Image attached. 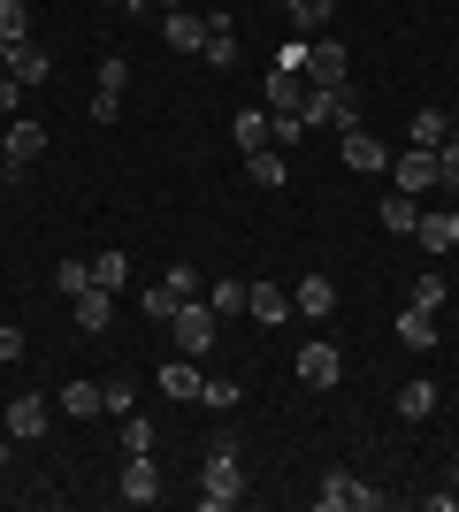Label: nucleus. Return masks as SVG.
Returning a JSON list of instances; mask_svg holds the SVG:
<instances>
[{
  "label": "nucleus",
  "instance_id": "nucleus-12",
  "mask_svg": "<svg viewBox=\"0 0 459 512\" xmlns=\"http://www.w3.org/2000/svg\"><path fill=\"white\" fill-rule=\"evenodd\" d=\"M39 436H46V398L23 390L16 406H8V444H39Z\"/></svg>",
  "mask_w": 459,
  "mask_h": 512
},
{
  "label": "nucleus",
  "instance_id": "nucleus-28",
  "mask_svg": "<svg viewBox=\"0 0 459 512\" xmlns=\"http://www.w3.org/2000/svg\"><path fill=\"white\" fill-rule=\"evenodd\" d=\"M62 413L69 421H100V383H62Z\"/></svg>",
  "mask_w": 459,
  "mask_h": 512
},
{
  "label": "nucleus",
  "instance_id": "nucleus-13",
  "mask_svg": "<svg viewBox=\"0 0 459 512\" xmlns=\"http://www.w3.org/2000/svg\"><path fill=\"white\" fill-rule=\"evenodd\" d=\"M8 77H16L23 92H31V85H46V77H54L46 46H39V39H16V46H8Z\"/></svg>",
  "mask_w": 459,
  "mask_h": 512
},
{
  "label": "nucleus",
  "instance_id": "nucleus-11",
  "mask_svg": "<svg viewBox=\"0 0 459 512\" xmlns=\"http://www.w3.org/2000/svg\"><path fill=\"white\" fill-rule=\"evenodd\" d=\"M69 314H77V329H85V337H108L115 291H100V283H92V291H77V299H69Z\"/></svg>",
  "mask_w": 459,
  "mask_h": 512
},
{
  "label": "nucleus",
  "instance_id": "nucleus-45",
  "mask_svg": "<svg viewBox=\"0 0 459 512\" xmlns=\"http://www.w3.org/2000/svg\"><path fill=\"white\" fill-rule=\"evenodd\" d=\"M0 176H8V146H0Z\"/></svg>",
  "mask_w": 459,
  "mask_h": 512
},
{
  "label": "nucleus",
  "instance_id": "nucleus-21",
  "mask_svg": "<svg viewBox=\"0 0 459 512\" xmlns=\"http://www.w3.org/2000/svg\"><path fill=\"white\" fill-rule=\"evenodd\" d=\"M153 383L169 390V398H184V406H199V383H207V375H199L192 360H169V367H161V375H153Z\"/></svg>",
  "mask_w": 459,
  "mask_h": 512
},
{
  "label": "nucleus",
  "instance_id": "nucleus-9",
  "mask_svg": "<svg viewBox=\"0 0 459 512\" xmlns=\"http://www.w3.org/2000/svg\"><path fill=\"white\" fill-rule=\"evenodd\" d=\"M291 375H299L306 390H329L337 375H345V360H337V344H322V337H314V344L299 352V360H291Z\"/></svg>",
  "mask_w": 459,
  "mask_h": 512
},
{
  "label": "nucleus",
  "instance_id": "nucleus-37",
  "mask_svg": "<svg viewBox=\"0 0 459 512\" xmlns=\"http://www.w3.org/2000/svg\"><path fill=\"white\" fill-rule=\"evenodd\" d=\"M276 69H291V77H306V39H299V31H291V39L276 46Z\"/></svg>",
  "mask_w": 459,
  "mask_h": 512
},
{
  "label": "nucleus",
  "instance_id": "nucleus-32",
  "mask_svg": "<svg viewBox=\"0 0 459 512\" xmlns=\"http://www.w3.org/2000/svg\"><path fill=\"white\" fill-rule=\"evenodd\" d=\"M54 291H62V299L92 291V260H62V268H54Z\"/></svg>",
  "mask_w": 459,
  "mask_h": 512
},
{
  "label": "nucleus",
  "instance_id": "nucleus-47",
  "mask_svg": "<svg viewBox=\"0 0 459 512\" xmlns=\"http://www.w3.org/2000/svg\"><path fill=\"white\" fill-rule=\"evenodd\" d=\"M329 8H337V0H329Z\"/></svg>",
  "mask_w": 459,
  "mask_h": 512
},
{
  "label": "nucleus",
  "instance_id": "nucleus-42",
  "mask_svg": "<svg viewBox=\"0 0 459 512\" xmlns=\"http://www.w3.org/2000/svg\"><path fill=\"white\" fill-rule=\"evenodd\" d=\"M100 8H123V16H146L153 0H100Z\"/></svg>",
  "mask_w": 459,
  "mask_h": 512
},
{
  "label": "nucleus",
  "instance_id": "nucleus-39",
  "mask_svg": "<svg viewBox=\"0 0 459 512\" xmlns=\"http://www.w3.org/2000/svg\"><path fill=\"white\" fill-rule=\"evenodd\" d=\"M123 115V92H92V123H115Z\"/></svg>",
  "mask_w": 459,
  "mask_h": 512
},
{
  "label": "nucleus",
  "instance_id": "nucleus-43",
  "mask_svg": "<svg viewBox=\"0 0 459 512\" xmlns=\"http://www.w3.org/2000/svg\"><path fill=\"white\" fill-rule=\"evenodd\" d=\"M0 467H8V428H0Z\"/></svg>",
  "mask_w": 459,
  "mask_h": 512
},
{
  "label": "nucleus",
  "instance_id": "nucleus-24",
  "mask_svg": "<svg viewBox=\"0 0 459 512\" xmlns=\"http://www.w3.org/2000/svg\"><path fill=\"white\" fill-rule=\"evenodd\" d=\"M398 413H406V421H429V413H437V383H429V375H414V383L398 390Z\"/></svg>",
  "mask_w": 459,
  "mask_h": 512
},
{
  "label": "nucleus",
  "instance_id": "nucleus-14",
  "mask_svg": "<svg viewBox=\"0 0 459 512\" xmlns=\"http://www.w3.org/2000/svg\"><path fill=\"white\" fill-rule=\"evenodd\" d=\"M161 39H169L176 54H199V46H207V16H199V8H169V16H161Z\"/></svg>",
  "mask_w": 459,
  "mask_h": 512
},
{
  "label": "nucleus",
  "instance_id": "nucleus-35",
  "mask_svg": "<svg viewBox=\"0 0 459 512\" xmlns=\"http://www.w3.org/2000/svg\"><path fill=\"white\" fill-rule=\"evenodd\" d=\"M138 406V390L123 383V375H108V383H100V413H131Z\"/></svg>",
  "mask_w": 459,
  "mask_h": 512
},
{
  "label": "nucleus",
  "instance_id": "nucleus-20",
  "mask_svg": "<svg viewBox=\"0 0 459 512\" xmlns=\"http://www.w3.org/2000/svg\"><path fill=\"white\" fill-rule=\"evenodd\" d=\"M0 146H8V169H31V161L46 153V130H39V123H8V138H0Z\"/></svg>",
  "mask_w": 459,
  "mask_h": 512
},
{
  "label": "nucleus",
  "instance_id": "nucleus-10",
  "mask_svg": "<svg viewBox=\"0 0 459 512\" xmlns=\"http://www.w3.org/2000/svg\"><path fill=\"white\" fill-rule=\"evenodd\" d=\"M115 490H123V505H153V497H161V467H153V451H131V459H123V482H115Z\"/></svg>",
  "mask_w": 459,
  "mask_h": 512
},
{
  "label": "nucleus",
  "instance_id": "nucleus-29",
  "mask_svg": "<svg viewBox=\"0 0 459 512\" xmlns=\"http://www.w3.org/2000/svg\"><path fill=\"white\" fill-rule=\"evenodd\" d=\"M452 130H459L452 115H437V107H421V115H414V146H429V153H437L444 138H452Z\"/></svg>",
  "mask_w": 459,
  "mask_h": 512
},
{
  "label": "nucleus",
  "instance_id": "nucleus-16",
  "mask_svg": "<svg viewBox=\"0 0 459 512\" xmlns=\"http://www.w3.org/2000/svg\"><path fill=\"white\" fill-rule=\"evenodd\" d=\"M245 314L276 329V321H291V291L284 283H245Z\"/></svg>",
  "mask_w": 459,
  "mask_h": 512
},
{
  "label": "nucleus",
  "instance_id": "nucleus-8",
  "mask_svg": "<svg viewBox=\"0 0 459 512\" xmlns=\"http://www.w3.org/2000/svg\"><path fill=\"white\" fill-rule=\"evenodd\" d=\"M414 245H421V253H459V214L452 207H421V222H414Z\"/></svg>",
  "mask_w": 459,
  "mask_h": 512
},
{
  "label": "nucleus",
  "instance_id": "nucleus-30",
  "mask_svg": "<svg viewBox=\"0 0 459 512\" xmlns=\"http://www.w3.org/2000/svg\"><path fill=\"white\" fill-rule=\"evenodd\" d=\"M199 299L215 306V314H245V283H238V276H222V283H207Z\"/></svg>",
  "mask_w": 459,
  "mask_h": 512
},
{
  "label": "nucleus",
  "instance_id": "nucleus-26",
  "mask_svg": "<svg viewBox=\"0 0 459 512\" xmlns=\"http://www.w3.org/2000/svg\"><path fill=\"white\" fill-rule=\"evenodd\" d=\"M92 283H100V291H123V283H131V253H92Z\"/></svg>",
  "mask_w": 459,
  "mask_h": 512
},
{
  "label": "nucleus",
  "instance_id": "nucleus-5",
  "mask_svg": "<svg viewBox=\"0 0 459 512\" xmlns=\"http://www.w3.org/2000/svg\"><path fill=\"white\" fill-rule=\"evenodd\" d=\"M306 85H322V92H345L352 85V54L329 39V31H322V39H306Z\"/></svg>",
  "mask_w": 459,
  "mask_h": 512
},
{
  "label": "nucleus",
  "instance_id": "nucleus-27",
  "mask_svg": "<svg viewBox=\"0 0 459 512\" xmlns=\"http://www.w3.org/2000/svg\"><path fill=\"white\" fill-rule=\"evenodd\" d=\"M115 444H123V459H131V451H153V421L146 413H115Z\"/></svg>",
  "mask_w": 459,
  "mask_h": 512
},
{
  "label": "nucleus",
  "instance_id": "nucleus-31",
  "mask_svg": "<svg viewBox=\"0 0 459 512\" xmlns=\"http://www.w3.org/2000/svg\"><path fill=\"white\" fill-rule=\"evenodd\" d=\"M0 39H31V0H0Z\"/></svg>",
  "mask_w": 459,
  "mask_h": 512
},
{
  "label": "nucleus",
  "instance_id": "nucleus-18",
  "mask_svg": "<svg viewBox=\"0 0 459 512\" xmlns=\"http://www.w3.org/2000/svg\"><path fill=\"white\" fill-rule=\"evenodd\" d=\"M199 62H207V69L238 62V23H230V16H207V46H199Z\"/></svg>",
  "mask_w": 459,
  "mask_h": 512
},
{
  "label": "nucleus",
  "instance_id": "nucleus-44",
  "mask_svg": "<svg viewBox=\"0 0 459 512\" xmlns=\"http://www.w3.org/2000/svg\"><path fill=\"white\" fill-rule=\"evenodd\" d=\"M0 69H8V39H0Z\"/></svg>",
  "mask_w": 459,
  "mask_h": 512
},
{
  "label": "nucleus",
  "instance_id": "nucleus-46",
  "mask_svg": "<svg viewBox=\"0 0 459 512\" xmlns=\"http://www.w3.org/2000/svg\"><path fill=\"white\" fill-rule=\"evenodd\" d=\"M169 8H184V0H169Z\"/></svg>",
  "mask_w": 459,
  "mask_h": 512
},
{
  "label": "nucleus",
  "instance_id": "nucleus-4",
  "mask_svg": "<svg viewBox=\"0 0 459 512\" xmlns=\"http://www.w3.org/2000/svg\"><path fill=\"white\" fill-rule=\"evenodd\" d=\"M299 123H306V130H352V123H360V100H352V85H345V92H322V85H306Z\"/></svg>",
  "mask_w": 459,
  "mask_h": 512
},
{
  "label": "nucleus",
  "instance_id": "nucleus-3",
  "mask_svg": "<svg viewBox=\"0 0 459 512\" xmlns=\"http://www.w3.org/2000/svg\"><path fill=\"white\" fill-rule=\"evenodd\" d=\"M314 505H322V512H383V490H368V482L345 474V467H329L322 490H314Z\"/></svg>",
  "mask_w": 459,
  "mask_h": 512
},
{
  "label": "nucleus",
  "instance_id": "nucleus-17",
  "mask_svg": "<svg viewBox=\"0 0 459 512\" xmlns=\"http://www.w3.org/2000/svg\"><path fill=\"white\" fill-rule=\"evenodd\" d=\"M291 314H306V321H329V314H337V283H329V276H306L299 291H291Z\"/></svg>",
  "mask_w": 459,
  "mask_h": 512
},
{
  "label": "nucleus",
  "instance_id": "nucleus-7",
  "mask_svg": "<svg viewBox=\"0 0 459 512\" xmlns=\"http://www.w3.org/2000/svg\"><path fill=\"white\" fill-rule=\"evenodd\" d=\"M391 184L398 192H444V176H437V153L429 146H406V153H391Z\"/></svg>",
  "mask_w": 459,
  "mask_h": 512
},
{
  "label": "nucleus",
  "instance_id": "nucleus-41",
  "mask_svg": "<svg viewBox=\"0 0 459 512\" xmlns=\"http://www.w3.org/2000/svg\"><path fill=\"white\" fill-rule=\"evenodd\" d=\"M16 107H23V85L8 77V69H0V115H16Z\"/></svg>",
  "mask_w": 459,
  "mask_h": 512
},
{
  "label": "nucleus",
  "instance_id": "nucleus-38",
  "mask_svg": "<svg viewBox=\"0 0 459 512\" xmlns=\"http://www.w3.org/2000/svg\"><path fill=\"white\" fill-rule=\"evenodd\" d=\"M131 85V62H123V54H108V62H100V92H123Z\"/></svg>",
  "mask_w": 459,
  "mask_h": 512
},
{
  "label": "nucleus",
  "instance_id": "nucleus-2",
  "mask_svg": "<svg viewBox=\"0 0 459 512\" xmlns=\"http://www.w3.org/2000/svg\"><path fill=\"white\" fill-rule=\"evenodd\" d=\"M215 329H222V314L207 299H184L169 314V337H176V352H184V360H207V352H215Z\"/></svg>",
  "mask_w": 459,
  "mask_h": 512
},
{
  "label": "nucleus",
  "instance_id": "nucleus-33",
  "mask_svg": "<svg viewBox=\"0 0 459 512\" xmlns=\"http://www.w3.org/2000/svg\"><path fill=\"white\" fill-rule=\"evenodd\" d=\"M161 291H169V299L184 306V299H199V291H207V283H199V268H184V260H176L169 276H161Z\"/></svg>",
  "mask_w": 459,
  "mask_h": 512
},
{
  "label": "nucleus",
  "instance_id": "nucleus-22",
  "mask_svg": "<svg viewBox=\"0 0 459 512\" xmlns=\"http://www.w3.org/2000/svg\"><path fill=\"white\" fill-rule=\"evenodd\" d=\"M199 406H207V413H238V406H245V383H230V375H207V383H199Z\"/></svg>",
  "mask_w": 459,
  "mask_h": 512
},
{
  "label": "nucleus",
  "instance_id": "nucleus-6",
  "mask_svg": "<svg viewBox=\"0 0 459 512\" xmlns=\"http://www.w3.org/2000/svg\"><path fill=\"white\" fill-rule=\"evenodd\" d=\"M337 153H345V169L352 176H391V146H383V138H375V130H337Z\"/></svg>",
  "mask_w": 459,
  "mask_h": 512
},
{
  "label": "nucleus",
  "instance_id": "nucleus-19",
  "mask_svg": "<svg viewBox=\"0 0 459 512\" xmlns=\"http://www.w3.org/2000/svg\"><path fill=\"white\" fill-rule=\"evenodd\" d=\"M437 314H421V306H406V314H398V344H406V352H437Z\"/></svg>",
  "mask_w": 459,
  "mask_h": 512
},
{
  "label": "nucleus",
  "instance_id": "nucleus-34",
  "mask_svg": "<svg viewBox=\"0 0 459 512\" xmlns=\"http://www.w3.org/2000/svg\"><path fill=\"white\" fill-rule=\"evenodd\" d=\"M444 299H452V283H444V276H421L406 306H421V314H444Z\"/></svg>",
  "mask_w": 459,
  "mask_h": 512
},
{
  "label": "nucleus",
  "instance_id": "nucleus-1",
  "mask_svg": "<svg viewBox=\"0 0 459 512\" xmlns=\"http://www.w3.org/2000/svg\"><path fill=\"white\" fill-rule=\"evenodd\" d=\"M238 497H245L238 444H230V436H215V444H207V459H199V505H207V512H230Z\"/></svg>",
  "mask_w": 459,
  "mask_h": 512
},
{
  "label": "nucleus",
  "instance_id": "nucleus-25",
  "mask_svg": "<svg viewBox=\"0 0 459 512\" xmlns=\"http://www.w3.org/2000/svg\"><path fill=\"white\" fill-rule=\"evenodd\" d=\"M245 176H253V184H284V176H291L284 146H261V153H245Z\"/></svg>",
  "mask_w": 459,
  "mask_h": 512
},
{
  "label": "nucleus",
  "instance_id": "nucleus-15",
  "mask_svg": "<svg viewBox=\"0 0 459 512\" xmlns=\"http://www.w3.org/2000/svg\"><path fill=\"white\" fill-rule=\"evenodd\" d=\"M230 146H238V153L276 146V123H268V107H245V115H230Z\"/></svg>",
  "mask_w": 459,
  "mask_h": 512
},
{
  "label": "nucleus",
  "instance_id": "nucleus-36",
  "mask_svg": "<svg viewBox=\"0 0 459 512\" xmlns=\"http://www.w3.org/2000/svg\"><path fill=\"white\" fill-rule=\"evenodd\" d=\"M437 176H444V192H459V130L437 146Z\"/></svg>",
  "mask_w": 459,
  "mask_h": 512
},
{
  "label": "nucleus",
  "instance_id": "nucleus-23",
  "mask_svg": "<svg viewBox=\"0 0 459 512\" xmlns=\"http://www.w3.org/2000/svg\"><path fill=\"white\" fill-rule=\"evenodd\" d=\"M414 222H421V199L414 192H391V199H383V230H391V237H414Z\"/></svg>",
  "mask_w": 459,
  "mask_h": 512
},
{
  "label": "nucleus",
  "instance_id": "nucleus-40",
  "mask_svg": "<svg viewBox=\"0 0 459 512\" xmlns=\"http://www.w3.org/2000/svg\"><path fill=\"white\" fill-rule=\"evenodd\" d=\"M0 360H8V367L23 360V329H16V321H0Z\"/></svg>",
  "mask_w": 459,
  "mask_h": 512
}]
</instances>
